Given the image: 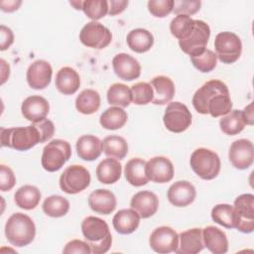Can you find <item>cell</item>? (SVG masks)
Instances as JSON below:
<instances>
[{
  "instance_id": "obj_1",
  "label": "cell",
  "mask_w": 254,
  "mask_h": 254,
  "mask_svg": "<svg viewBox=\"0 0 254 254\" xmlns=\"http://www.w3.org/2000/svg\"><path fill=\"white\" fill-rule=\"evenodd\" d=\"M192 105L200 114L212 117L224 116L232 109V101L227 85L219 79L203 83L192 96Z\"/></svg>"
},
{
  "instance_id": "obj_2",
  "label": "cell",
  "mask_w": 254,
  "mask_h": 254,
  "mask_svg": "<svg viewBox=\"0 0 254 254\" xmlns=\"http://www.w3.org/2000/svg\"><path fill=\"white\" fill-rule=\"evenodd\" d=\"M81 232L91 253L103 254L110 249L112 236L105 220L96 216H87L81 223Z\"/></svg>"
},
{
  "instance_id": "obj_3",
  "label": "cell",
  "mask_w": 254,
  "mask_h": 254,
  "mask_svg": "<svg viewBox=\"0 0 254 254\" xmlns=\"http://www.w3.org/2000/svg\"><path fill=\"white\" fill-rule=\"evenodd\" d=\"M36 226L32 218L22 212L13 213L5 224V236L16 247L29 245L35 238Z\"/></svg>"
},
{
  "instance_id": "obj_4",
  "label": "cell",
  "mask_w": 254,
  "mask_h": 254,
  "mask_svg": "<svg viewBox=\"0 0 254 254\" xmlns=\"http://www.w3.org/2000/svg\"><path fill=\"white\" fill-rule=\"evenodd\" d=\"M0 138L2 147L12 148L16 151H28L41 143L40 133L34 124L25 127H2Z\"/></svg>"
},
{
  "instance_id": "obj_5",
  "label": "cell",
  "mask_w": 254,
  "mask_h": 254,
  "mask_svg": "<svg viewBox=\"0 0 254 254\" xmlns=\"http://www.w3.org/2000/svg\"><path fill=\"white\" fill-rule=\"evenodd\" d=\"M190 165L192 171L202 180H213L220 172V159L218 155L206 148L194 150L190 156Z\"/></svg>"
},
{
  "instance_id": "obj_6",
  "label": "cell",
  "mask_w": 254,
  "mask_h": 254,
  "mask_svg": "<svg viewBox=\"0 0 254 254\" xmlns=\"http://www.w3.org/2000/svg\"><path fill=\"white\" fill-rule=\"evenodd\" d=\"M71 147L67 141L55 139L48 143L42 153V167L48 172L59 171L70 158Z\"/></svg>"
},
{
  "instance_id": "obj_7",
  "label": "cell",
  "mask_w": 254,
  "mask_h": 254,
  "mask_svg": "<svg viewBox=\"0 0 254 254\" xmlns=\"http://www.w3.org/2000/svg\"><path fill=\"white\" fill-rule=\"evenodd\" d=\"M214 49L217 59L223 64H230L240 58L242 43L236 34L224 31L216 35L214 39Z\"/></svg>"
},
{
  "instance_id": "obj_8",
  "label": "cell",
  "mask_w": 254,
  "mask_h": 254,
  "mask_svg": "<svg viewBox=\"0 0 254 254\" xmlns=\"http://www.w3.org/2000/svg\"><path fill=\"white\" fill-rule=\"evenodd\" d=\"M60 188L68 194H75L84 190L90 184V174L80 165H70L64 169L60 177Z\"/></svg>"
},
{
  "instance_id": "obj_9",
  "label": "cell",
  "mask_w": 254,
  "mask_h": 254,
  "mask_svg": "<svg viewBox=\"0 0 254 254\" xmlns=\"http://www.w3.org/2000/svg\"><path fill=\"white\" fill-rule=\"evenodd\" d=\"M209 37V26L201 20H194V27L191 34L187 39L179 41V46L185 54L190 57H194L206 50Z\"/></svg>"
},
{
  "instance_id": "obj_10",
  "label": "cell",
  "mask_w": 254,
  "mask_h": 254,
  "mask_svg": "<svg viewBox=\"0 0 254 254\" xmlns=\"http://www.w3.org/2000/svg\"><path fill=\"white\" fill-rule=\"evenodd\" d=\"M163 122L166 128L174 133L186 131L191 124V113L182 102H170L166 107Z\"/></svg>"
},
{
  "instance_id": "obj_11",
  "label": "cell",
  "mask_w": 254,
  "mask_h": 254,
  "mask_svg": "<svg viewBox=\"0 0 254 254\" xmlns=\"http://www.w3.org/2000/svg\"><path fill=\"white\" fill-rule=\"evenodd\" d=\"M79 40L81 44L88 48L101 50L111 43L112 34L101 23L91 21L82 27L79 33Z\"/></svg>"
},
{
  "instance_id": "obj_12",
  "label": "cell",
  "mask_w": 254,
  "mask_h": 254,
  "mask_svg": "<svg viewBox=\"0 0 254 254\" xmlns=\"http://www.w3.org/2000/svg\"><path fill=\"white\" fill-rule=\"evenodd\" d=\"M236 213V229L243 233L254 230V195L243 193L238 195L233 204Z\"/></svg>"
},
{
  "instance_id": "obj_13",
  "label": "cell",
  "mask_w": 254,
  "mask_h": 254,
  "mask_svg": "<svg viewBox=\"0 0 254 254\" xmlns=\"http://www.w3.org/2000/svg\"><path fill=\"white\" fill-rule=\"evenodd\" d=\"M149 244L159 254L176 252L179 245V234L170 226H160L151 233Z\"/></svg>"
},
{
  "instance_id": "obj_14",
  "label": "cell",
  "mask_w": 254,
  "mask_h": 254,
  "mask_svg": "<svg viewBox=\"0 0 254 254\" xmlns=\"http://www.w3.org/2000/svg\"><path fill=\"white\" fill-rule=\"evenodd\" d=\"M231 165L238 170H246L253 164L254 147L248 139H238L234 141L228 152Z\"/></svg>"
},
{
  "instance_id": "obj_15",
  "label": "cell",
  "mask_w": 254,
  "mask_h": 254,
  "mask_svg": "<svg viewBox=\"0 0 254 254\" xmlns=\"http://www.w3.org/2000/svg\"><path fill=\"white\" fill-rule=\"evenodd\" d=\"M146 175L149 181L165 184L174 178V165L166 157L157 156L146 162Z\"/></svg>"
},
{
  "instance_id": "obj_16",
  "label": "cell",
  "mask_w": 254,
  "mask_h": 254,
  "mask_svg": "<svg viewBox=\"0 0 254 254\" xmlns=\"http://www.w3.org/2000/svg\"><path fill=\"white\" fill-rule=\"evenodd\" d=\"M53 68L51 64L44 60H37L32 63L26 73L29 86L33 89H44L52 80Z\"/></svg>"
},
{
  "instance_id": "obj_17",
  "label": "cell",
  "mask_w": 254,
  "mask_h": 254,
  "mask_svg": "<svg viewBox=\"0 0 254 254\" xmlns=\"http://www.w3.org/2000/svg\"><path fill=\"white\" fill-rule=\"evenodd\" d=\"M112 67L116 75L126 81L134 80L141 74V65L139 62L125 53L117 54L113 58Z\"/></svg>"
},
{
  "instance_id": "obj_18",
  "label": "cell",
  "mask_w": 254,
  "mask_h": 254,
  "mask_svg": "<svg viewBox=\"0 0 254 254\" xmlns=\"http://www.w3.org/2000/svg\"><path fill=\"white\" fill-rule=\"evenodd\" d=\"M21 111L25 119L32 123H38L46 119L50 111V104L43 96L32 95L22 102Z\"/></svg>"
},
{
  "instance_id": "obj_19",
  "label": "cell",
  "mask_w": 254,
  "mask_h": 254,
  "mask_svg": "<svg viewBox=\"0 0 254 254\" xmlns=\"http://www.w3.org/2000/svg\"><path fill=\"white\" fill-rule=\"evenodd\" d=\"M196 195L195 188L188 181H178L168 190L169 201L178 207H185L193 202Z\"/></svg>"
},
{
  "instance_id": "obj_20",
  "label": "cell",
  "mask_w": 254,
  "mask_h": 254,
  "mask_svg": "<svg viewBox=\"0 0 254 254\" xmlns=\"http://www.w3.org/2000/svg\"><path fill=\"white\" fill-rule=\"evenodd\" d=\"M130 206L138 212L141 218H149L157 212L159 198L150 190H141L132 196Z\"/></svg>"
},
{
  "instance_id": "obj_21",
  "label": "cell",
  "mask_w": 254,
  "mask_h": 254,
  "mask_svg": "<svg viewBox=\"0 0 254 254\" xmlns=\"http://www.w3.org/2000/svg\"><path fill=\"white\" fill-rule=\"evenodd\" d=\"M202 229L191 228L183 231L179 235V245L175 253L177 254H197L203 249Z\"/></svg>"
},
{
  "instance_id": "obj_22",
  "label": "cell",
  "mask_w": 254,
  "mask_h": 254,
  "mask_svg": "<svg viewBox=\"0 0 254 254\" xmlns=\"http://www.w3.org/2000/svg\"><path fill=\"white\" fill-rule=\"evenodd\" d=\"M116 197L111 190L98 189L93 190L88 196L89 207L100 214L108 215L116 208Z\"/></svg>"
},
{
  "instance_id": "obj_23",
  "label": "cell",
  "mask_w": 254,
  "mask_h": 254,
  "mask_svg": "<svg viewBox=\"0 0 254 254\" xmlns=\"http://www.w3.org/2000/svg\"><path fill=\"white\" fill-rule=\"evenodd\" d=\"M203 245L213 254H224L228 251L226 234L215 226H206L202 229Z\"/></svg>"
},
{
  "instance_id": "obj_24",
  "label": "cell",
  "mask_w": 254,
  "mask_h": 254,
  "mask_svg": "<svg viewBox=\"0 0 254 254\" xmlns=\"http://www.w3.org/2000/svg\"><path fill=\"white\" fill-rule=\"evenodd\" d=\"M154 91L152 102L156 105H164L169 103L176 92L173 80L165 75H158L149 82Z\"/></svg>"
},
{
  "instance_id": "obj_25",
  "label": "cell",
  "mask_w": 254,
  "mask_h": 254,
  "mask_svg": "<svg viewBox=\"0 0 254 254\" xmlns=\"http://www.w3.org/2000/svg\"><path fill=\"white\" fill-rule=\"evenodd\" d=\"M77 156L83 161H94L102 153V141L94 135H83L75 144Z\"/></svg>"
},
{
  "instance_id": "obj_26",
  "label": "cell",
  "mask_w": 254,
  "mask_h": 254,
  "mask_svg": "<svg viewBox=\"0 0 254 254\" xmlns=\"http://www.w3.org/2000/svg\"><path fill=\"white\" fill-rule=\"evenodd\" d=\"M140 215L133 208H125L116 212L112 224L114 229L123 235L133 233L140 224Z\"/></svg>"
},
{
  "instance_id": "obj_27",
  "label": "cell",
  "mask_w": 254,
  "mask_h": 254,
  "mask_svg": "<svg viewBox=\"0 0 254 254\" xmlns=\"http://www.w3.org/2000/svg\"><path fill=\"white\" fill-rule=\"evenodd\" d=\"M56 87L64 94L71 95L77 91L80 86V77L75 69L70 66L62 67L56 75Z\"/></svg>"
},
{
  "instance_id": "obj_28",
  "label": "cell",
  "mask_w": 254,
  "mask_h": 254,
  "mask_svg": "<svg viewBox=\"0 0 254 254\" xmlns=\"http://www.w3.org/2000/svg\"><path fill=\"white\" fill-rule=\"evenodd\" d=\"M122 173V166L118 160L107 158L101 161L96 168V178L104 185H111L116 183Z\"/></svg>"
},
{
  "instance_id": "obj_29",
  "label": "cell",
  "mask_w": 254,
  "mask_h": 254,
  "mask_svg": "<svg viewBox=\"0 0 254 254\" xmlns=\"http://www.w3.org/2000/svg\"><path fill=\"white\" fill-rule=\"evenodd\" d=\"M146 162L141 158L129 160L124 168V175L127 182L134 187L145 186L149 179L146 175Z\"/></svg>"
},
{
  "instance_id": "obj_30",
  "label": "cell",
  "mask_w": 254,
  "mask_h": 254,
  "mask_svg": "<svg viewBox=\"0 0 254 254\" xmlns=\"http://www.w3.org/2000/svg\"><path fill=\"white\" fill-rule=\"evenodd\" d=\"M126 41L130 50L138 54L148 52L154 45V37L152 33L142 28L130 31L126 37Z\"/></svg>"
},
{
  "instance_id": "obj_31",
  "label": "cell",
  "mask_w": 254,
  "mask_h": 254,
  "mask_svg": "<svg viewBox=\"0 0 254 254\" xmlns=\"http://www.w3.org/2000/svg\"><path fill=\"white\" fill-rule=\"evenodd\" d=\"M15 203L22 209H34L41 200L40 190L31 185H25L19 188L14 194Z\"/></svg>"
},
{
  "instance_id": "obj_32",
  "label": "cell",
  "mask_w": 254,
  "mask_h": 254,
  "mask_svg": "<svg viewBox=\"0 0 254 254\" xmlns=\"http://www.w3.org/2000/svg\"><path fill=\"white\" fill-rule=\"evenodd\" d=\"M100 107V95L94 89H84L75 98V108L84 115L95 113Z\"/></svg>"
},
{
  "instance_id": "obj_33",
  "label": "cell",
  "mask_w": 254,
  "mask_h": 254,
  "mask_svg": "<svg viewBox=\"0 0 254 254\" xmlns=\"http://www.w3.org/2000/svg\"><path fill=\"white\" fill-rule=\"evenodd\" d=\"M128 119L126 111L118 106H111L107 108L100 115L99 123L107 130H117L122 128Z\"/></svg>"
},
{
  "instance_id": "obj_34",
  "label": "cell",
  "mask_w": 254,
  "mask_h": 254,
  "mask_svg": "<svg viewBox=\"0 0 254 254\" xmlns=\"http://www.w3.org/2000/svg\"><path fill=\"white\" fill-rule=\"evenodd\" d=\"M102 151L108 158L122 160L128 153V144L123 137L110 135L103 139Z\"/></svg>"
},
{
  "instance_id": "obj_35",
  "label": "cell",
  "mask_w": 254,
  "mask_h": 254,
  "mask_svg": "<svg viewBox=\"0 0 254 254\" xmlns=\"http://www.w3.org/2000/svg\"><path fill=\"white\" fill-rule=\"evenodd\" d=\"M246 123L242 114V110H231L229 113L224 115L220 121L219 126L221 131L229 136L239 134L245 127Z\"/></svg>"
},
{
  "instance_id": "obj_36",
  "label": "cell",
  "mask_w": 254,
  "mask_h": 254,
  "mask_svg": "<svg viewBox=\"0 0 254 254\" xmlns=\"http://www.w3.org/2000/svg\"><path fill=\"white\" fill-rule=\"evenodd\" d=\"M211 218L214 222L217 224L228 228H236V213L234 210L233 205L227 204V203H219L216 204L211 209Z\"/></svg>"
},
{
  "instance_id": "obj_37",
  "label": "cell",
  "mask_w": 254,
  "mask_h": 254,
  "mask_svg": "<svg viewBox=\"0 0 254 254\" xmlns=\"http://www.w3.org/2000/svg\"><path fill=\"white\" fill-rule=\"evenodd\" d=\"M107 101L110 105L121 108L127 107L132 101V94L129 86L123 83H113L107 90Z\"/></svg>"
},
{
  "instance_id": "obj_38",
  "label": "cell",
  "mask_w": 254,
  "mask_h": 254,
  "mask_svg": "<svg viewBox=\"0 0 254 254\" xmlns=\"http://www.w3.org/2000/svg\"><path fill=\"white\" fill-rule=\"evenodd\" d=\"M44 212L51 217L64 216L69 210V201L61 195L48 196L43 202Z\"/></svg>"
},
{
  "instance_id": "obj_39",
  "label": "cell",
  "mask_w": 254,
  "mask_h": 254,
  "mask_svg": "<svg viewBox=\"0 0 254 254\" xmlns=\"http://www.w3.org/2000/svg\"><path fill=\"white\" fill-rule=\"evenodd\" d=\"M194 20L188 15H177L170 23L171 34L179 41L187 39L192 32Z\"/></svg>"
},
{
  "instance_id": "obj_40",
  "label": "cell",
  "mask_w": 254,
  "mask_h": 254,
  "mask_svg": "<svg viewBox=\"0 0 254 254\" xmlns=\"http://www.w3.org/2000/svg\"><path fill=\"white\" fill-rule=\"evenodd\" d=\"M132 94V101L136 105H146L152 102L154 91L149 82H137L130 87Z\"/></svg>"
},
{
  "instance_id": "obj_41",
  "label": "cell",
  "mask_w": 254,
  "mask_h": 254,
  "mask_svg": "<svg viewBox=\"0 0 254 254\" xmlns=\"http://www.w3.org/2000/svg\"><path fill=\"white\" fill-rule=\"evenodd\" d=\"M81 10L92 21H97L108 14V1L85 0L82 2Z\"/></svg>"
},
{
  "instance_id": "obj_42",
  "label": "cell",
  "mask_w": 254,
  "mask_h": 254,
  "mask_svg": "<svg viewBox=\"0 0 254 254\" xmlns=\"http://www.w3.org/2000/svg\"><path fill=\"white\" fill-rule=\"evenodd\" d=\"M193 66L200 72H209L215 68L217 63V57L211 50L206 49L200 55L190 57Z\"/></svg>"
},
{
  "instance_id": "obj_43",
  "label": "cell",
  "mask_w": 254,
  "mask_h": 254,
  "mask_svg": "<svg viewBox=\"0 0 254 254\" xmlns=\"http://www.w3.org/2000/svg\"><path fill=\"white\" fill-rule=\"evenodd\" d=\"M149 12L157 18H164L173 12L174 0H150L148 1Z\"/></svg>"
},
{
  "instance_id": "obj_44",
  "label": "cell",
  "mask_w": 254,
  "mask_h": 254,
  "mask_svg": "<svg viewBox=\"0 0 254 254\" xmlns=\"http://www.w3.org/2000/svg\"><path fill=\"white\" fill-rule=\"evenodd\" d=\"M201 2L197 0H175L173 6V12L176 15H193L200 9Z\"/></svg>"
},
{
  "instance_id": "obj_45",
  "label": "cell",
  "mask_w": 254,
  "mask_h": 254,
  "mask_svg": "<svg viewBox=\"0 0 254 254\" xmlns=\"http://www.w3.org/2000/svg\"><path fill=\"white\" fill-rule=\"evenodd\" d=\"M16 184V178L11 170L6 165H1L0 166V190L2 191H7L10 190L14 188Z\"/></svg>"
},
{
  "instance_id": "obj_46",
  "label": "cell",
  "mask_w": 254,
  "mask_h": 254,
  "mask_svg": "<svg viewBox=\"0 0 254 254\" xmlns=\"http://www.w3.org/2000/svg\"><path fill=\"white\" fill-rule=\"evenodd\" d=\"M63 253H64V254H72V253L90 254L91 250L86 241L74 239L65 244V246L63 250Z\"/></svg>"
},
{
  "instance_id": "obj_47",
  "label": "cell",
  "mask_w": 254,
  "mask_h": 254,
  "mask_svg": "<svg viewBox=\"0 0 254 254\" xmlns=\"http://www.w3.org/2000/svg\"><path fill=\"white\" fill-rule=\"evenodd\" d=\"M34 124L41 136V143H44L48 140H50L55 133V125L54 123L49 119H44L38 123H32Z\"/></svg>"
},
{
  "instance_id": "obj_48",
  "label": "cell",
  "mask_w": 254,
  "mask_h": 254,
  "mask_svg": "<svg viewBox=\"0 0 254 254\" xmlns=\"http://www.w3.org/2000/svg\"><path fill=\"white\" fill-rule=\"evenodd\" d=\"M0 50L5 51L7 50L13 43H14V34L12 30L4 25L0 27Z\"/></svg>"
},
{
  "instance_id": "obj_49",
  "label": "cell",
  "mask_w": 254,
  "mask_h": 254,
  "mask_svg": "<svg viewBox=\"0 0 254 254\" xmlns=\"http://www.w3.org/2000/svg\"><path fill=\"white\" fill-rule=\"evenodd\" d=\"M128 6V1L126 0H110L108 1V14L110 16H115L122 13Z\"/></svg>"
},
{
  "instance_id": "obj_50",
  "label": "cell",
  "mask_w": 254,
  "mask_h": 254,
  "mask_svg": "<svg viewBox=\"0 0 254 254\" xmlns=\"http://www.w3.org/2000/svg\"><path fill=\"white\" fill-rule=\"evenodd\" d=\"M22 4V1H15V0H8V1H1L0 6L1 10L3 12H14L16 11L20 5Z\"/></svg>"
},
{
  "instance_id": "obj_51",
  "label": "cell",
  "mask_w": 254,
  "mask_h": 254,
  "mask_svg": "<svg viewBox=\"0 0 254 254\" xmlns=\"http://www.w3.org/2000/svg\"><path fill=\"white\" fill-rule=\"evenodd\" d=\"M242 114L245 120L246 125H252L253 124V103H250L248 106L242 110Z\"/></svg>"
},
{
  "instance_id": "obj_52",
  "label": "cell",
  "mask_w": 254,
  "mask_h": 254,
  "mask_svg": "<svg viewBox=\"0 0 254 254\" xmlns=\"http://www.w3.org/2000/svg\"><path fill=\"white\" fill-rule=\"evenodd\" d=\"M0 62H1V68H2V81H1V83L3 84L7 80V78L9 77L10 66H9V64H7V63L3 59Z\"/></svg>"
},
{
  "instance_id": "obj_53",
  "label": "cell",
  "mask_w": 254,
  "mask_h": 254,
  "mask_svg": "<svg viewBox=\"0 0 254 254\" xmlns=\"http://www.w3.org/2000/svg\"><path fill=\"white\" fill-rule=\"evenodd\" d=\"M82 2L83 1H70V5H72L74 7V9L76 10H81L82 8Z\"/></svg>"
}]
</instances>
